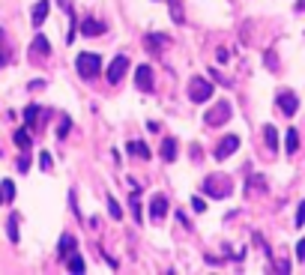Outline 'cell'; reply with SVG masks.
<instances>
[{
    "label": "cell",
    "instance_id": "9a60e30c",
    "mask_svg": "<svg viewBox=\"0 0 305 275\" xmlns=\"http://www.w3.org/2000/svg\"><path fill=\"white\" fill-rule=\"evenodd\" d=\"M0 192H3V204H12L15 201V182L12 179H3L0 182Z\"/></svg>",
    "mask_w": 305,
    "mask_h": 275
},
{
    "label": "cell",
    "instance_id": "8992f818",
    "mask_svg": "<svg viewBox=\"0 0 305 275\" xmlns=\"http://www.w3.org/2000/svg\"><path fill=\"white\" fill-rule=\"evenodd\" d=\"M275 102H278V111H281L284 117H293V114H296V108H299V99H296V93H290V90H281Z\"/></svg>",
    "mask_w": 305,
    "mask_h": 275
},
{
    "label": "cell",
    "instance_id": "8fae6325",
    "mask_svg": "<svg viewBox=\"0 0 305 275\" xmlns=\"http://www.w3.org/2000/svg\"><path fill=\"white\" fill-rule=\"evenodd\" d=\"M48 9H51L48 0H39V3L33 6V27H42V21L48 18Z\"/></svg>",
    "mask_w": 305,
    "mask_h": 275
},
{
    "label": "cell",
    "instance_id": "ac0fdd59",
    "mask_svg": "<svg viewBox=\"0 0 305 275\" xmlns=\"http://www.w3.org/2000/svg\"><path fill=\"white\" fill-rule=\"evenodd\" d=\"M168 9H170V18H173L177 24L186 21V15H183V3H180V0H168Z\"/></svg>",
    "mask_w": 305,
    "mask_h": 275
},
{
    "label": "cell",
    "instance_id": "603a6c76",
    "mask_svg": "<svg viewBox=\"0 0 305 275\" xmlns=\"http://www.w3.org/2000/svg\"><path fill=\"white\" fill-rule=\"evenodd\" d=\"M264 138H267V147L270 150H278V132H275V126H267L264 129Z\"/></svg>",
    "mask_w": 305,
    "mask_h": 275
},
{
    "label": "cell",
    "instance_id": "7a4b0ae2",
    "mask_svg": "<svg viewBox=\"0 0 305 275\" xmlns=\"http://www.w3.org/2000/svg\"><path fill=\"white\" fill-rule=\"evenodd\" d=\"M75 69H78V75L84 81H93V78H99V72H102V57L93 54V51H84V54H78Z\"/></svg>",
    "mask_w": 305,
    "mask_h": 275
},
{
    "label": "cell",
    "instance_id": "e575fe53",
    "mask_svg": "<svg viewBox=\"0 0 305 275\" xmlns=\"http://www.w3.org/2000/svg\"><path fill=\"white\" fill-rule=\"evenodd\" d=\"M296 9H299V12H302V9H305V0H296Z\"/></svg>",
    "mask_w": 305,
    "mask_h": 275
},
{
    "label": "cell",
    "instance_id": "277c9868",
    "mask_svg": "<svg viewBox=\"0 0 305 275\" xmlns=\"http://www.w3.org/2000/svg\"><path fill=\"white\" fill-rule=\"evenodd\" d=\"M212 99V81L206 78H192L189 81V102H209Z\"/></svg>",
    "mask_w": 305,
    "mask_h": 275
},
{
    "label": "cell",
    "instance_id": "4fadbf2b",
    "mask_svg": "<svg viewBox=\"0 0 305 275\" xmlns=\"http://www.w3.org/2000/svg\"><path fill=\"white\" fill-rule=\"evenodd\" d=\"M30 54L33 57H42V54H51V42L45 39V36H36L33 45H30Z\"/></svg>",
    "mask_w": 305,
    "mask_h": 275
},
{
    "label": "cell",
    "instance_id": "d6a6232c",
    "mask_svg": "<svg viewBox=\"0 0 305 275\" xmlns=\"http://www.w3.org/2000/svg\"><path fill=\"white\" fill-rule=\"evenodd\" d=\"M69 126H72V123H69V120H63V123H60V129H57V135H60V138H66Z\"/></svg>",
    "mask_w": 305,
    "mask_h": 275
},
{
    "label": "cell",
    "instance_id": "e0dca14e",
    "mask_svg": "<svg viewBox=\"0 0 305 275\" xmlns=\"http://www.w3.org/2000/svg\"><path fill=\"white\" fill-rule=\"evenodd\" d=\"M36 117H39V105H27V111H24V129H36Z\"/></svg>",
    "mask_w": 305,
    "mask_h": 275
},
{
    "label": "cell",
    "instance_id": "cb8c5ba5",
    "mask_svg": "<svg viewBox=\"0 0 305 275\" xmlns=\"http://www.w3.org/2000/svg\"><path fill=\"white\" fill-rule=\"evenodd\" d=\"M129 206H132V215H135V221H141V215H144V206H141V195H132L129 198Z\"/></svg>",
    "mask_w": 305,
    "mask_h": 275
},
{
    "label": "cell",
    "instance_id": "f1b7e54d",
    "mask_svg": "<svg viewBox=\"0 0 305 275\" xmlns=\"http://www.w3.org/2000/svg\"><path fill=\"white\" fill-rule=\"evenodd\" d=\"M51 165H54V162H51V156H48V153H42V156H39V168H42V171H51Z\"/></svg>",
    "mask_w": 305,
    "mask_h": 275
},
{
    "label": "cell",
    "instance_id": "d6986e66",
    "mask_svg": "<svg viewBox=\"0 0 305 275\" xmlns=\"http://www.w3.org/2000/svg\"><path fill=\"white\" fill-rule=\"evenodd\" d=\"M72 251H75V237H72V234H63V237H60V254L69 257Z\"/></svg>",
    "mask_w": 305,
    "mask_h": 275
},
{
    "label": "cell",
    "instance_id": "ba28073f",
    "mask_svg": "<svg viewBox=\"0 0 305 275\" xmlns=\"http://www.w3.org/2000/svg\"><path fill=\"white\" fill-rule=\"evenodd\" d=\"M234 150H239V138L237 135L222 138V144L215 147V159H219V162H225L228 156H234Z\"/></svg>",
    "mask_w": 305,
    "mask_h": 275
},
{
    "label": "cell",
    "instance_id": "83f0119b",
    "mask_svg": "<svg viewBox=\"0 0 305 275\" xmlns=\"http://www.w3.org/2000/svg\"><path fill=\"white\" fill-rule=\"evenodd\" d=\"M18 171L21 173L30 171V156H27V150H24V156H18Z\"/></svg>",
    "mask_w": 305,
    "mask_h": 275
},
{
    "label": "cell",
    "instance_id": "484cf974",
    "mask_svg": "<svg viewBox=\"0 0 305 275\" xmlns=\"http://www.w3.org/2000/svg\"><path fill=\"white\" fill-rule=\"evenodd\" d=\"M108 212H111V218H117V221L123 218V209H120V204H117L114 198H108Z\"/></svg>",
    "mask_w": 305,
    "mask_h": 275
},
{
    "label": "cell",
    "instance_id": "6da1fadb",
    "mask_svg": "<svg viewBox=\"0 0 305 275\" xmlns=\"http://www.w3.org/2000/svg\"><path fill=\"white\" fill-rule=\"evenodd\" d=\"M203 192H206L209 198H215V201H225V198H231L234 182H231V176H225V173H212V176L203 179Z\"/></svg>",
    "mask_w": 305,
    "mask_h": 275
},
{
    "label": "cell",
    "instance_id": "3957f363",
    "mask_svg": "<svg viewBox=\"0 0 305 275\" xmlns=\"http://www.w3.org/2000/svg\"><path fill=\"white\" fill-rule=\"evenodd\" d=\"M231 114H234V108L228 99H219V102L212 105L206 114H203V123L209 126V129H219V126H225L228 120H231Z\"/></svg>",
    "mask_w": 305,
    "mask_h": 275
},
{
    "label": "cell",
    "instance_id": "30bf717a",
    "mask_svg": "<svg viewBox=\"0 0 305 275\" xmlns=\"http://www.w3.org/2000/svg\"><path fill=\"white\" fill-rule=\"evenodd\" d=\"M159 156H162V162H173V159H177V141H173V138H165V141H162Z\"/></svg>",
    "mask_w": 305,
    "mask_h": 275
},
{
    "label": "cell",
    "instance_id": "4dcf8cb0",
    "mask_svg": "<svg viewBox=\"0 0 305 275\" xmlns=\"http://www.w3.org/2000/svg\"><path fill=\"white\" fill-rule=\"evenodd\" d=\"M192 206H195V212H203L206 209V201L203 198H192Z\"/></svg>",
    "mask_w": 305,
    "mask_h": 275
},
{
    "label": "cell",
    "instance_id": "44dd1931",
    "mask_svg": "<svg viewBox=\"0 0 305 275\" xmlns=\"http://www.w3.org/2000/svg\"><path fill=\"white\" fill-rule=\"evenodd\" d=\"M129 153H132V156H141V159H150V150H147L144 141H132V144H129Z\"/></svg>",
    "mask_w": 305,
    "mask_h": 275
},
{
    "label": "cell",
    "instance_id": "5bb4252c",
    "mask_svg": "<svg viewBox=\"0 0 305 275\" xmlns=\"http://www.w3.org/2000/svg\"><path fill=\"white\" fill-rule=\"evenodd\" d=\"M18 212H12L9 218H6V234H9V242H18Z\"/></svg>",
    "mask_w": 305,
    "mask_h": 275
},
{
    "label": "cell",
    "instance_id": "9c48e42d",
    "mask_svg": "<svg viewBox=\"0 0 305 275\" xmlns=\"http://www.w3.org/2000/svg\"><path fill=\"white\" fill-rule=\"evenodd\" d=\"M168 209H170V204L165 195H153V204H150V218L153 221H162L168 215Z\"/></svg>",
    "mask_w": 305,
    "mask_h": 275
},
{
    "label": "cell",
    "instance_id": "4316f807",
    "mask_svg": "<svg viewBox=\"0 0 305 275\" xmlns=\"http://www.w3.org/2000/svg\"><path fill=\"white\" fill-rule=\"evenodd\" d=\"M6 60H9V48H6V36L0 30V63H6Z\"/></svg>",
    "mask_w": 305,
    "mask_h": 275
},
{
    "label": "cell",
    "instance_id": "52a82bcc",
    "mask_svg": "<svg viewBox=\"0 0 305 275\" xmlns=\"http://www.w3.org/2000/svg\"><path fill=\"white\" fill-rule=\"evenodd\" d=\"M135 87L141 93H153V87H156V84H153V69L147 66V63L135 69Z\"/></svg>",
    "mask_w": 305,
    "mask_h": 275
},
{
    "label": "cell",
    "instance_id": "2e32d148",
    "mask_svg": "<svg viewBox=\"0 0 305 275\" xmlns=\"http://www.w3.org/2000/svg\"><path fill=\"white\" fill-rule=\"evenodd\" d=\"M12 141H15L21 150H30V147H33V141H30V132H27V129H18V132L12 135Z\"/></svg>",
    "mask_w": 305,
    "mask_h": 275
},
{
    "label": "cell",
    "instance_id": "7402d4cb",
    "mask_svg": "<svg viewBox=\"0 0 305 275\" xmlns=\"http://www.w3.org/2000/svg\"><path fill=\"white\" fill-rule=\"evenodd\" d=\"M147 45H150V48H153V51H159V48H165V45H168V36L150 33V36H147Z\"/></svg>",
    "mask_w": 305,
    "mask_h": 275
},
{
    "label": "cell",
    "instance_id": "d4e9b609",
    "mask_svg": "<svg viewBox=\"0 0 305 275\" xmlns=\"http://www.w3.org/2000/svg\"><path fill=\"white\" fill-rule=\"evenodd\" d=\"M69 272H72V275H81V272H87V269H84V260H81L78 254H72V257H69Z\"/></svg>",
    "mask_w": 305,
    "mask_h": 275
},
{
    "label": "cell",
    "instance_id": "1f68e13d",
    "mask_svg": "<svg viewBox=\"0 0 305 275\" xmlns=\"http://www.w3.org/2000/svg\"><path fill=\"white\" fill-rule=\"evenodd\" d=\"M296 257H299V260H305V240L296 242Z\"/></svg>",
    "mask_w": 305,
    "mask_h": 275
},
{
    "label": "cell",
    "instance_id": "ffe728a7",
    "mask_svg": "<svg viewBox=\"0 0 305 275\" xmlns=\"http://www.w3.org/2000/svg\"><path fill=\"white\" fill-rule=\"evenodd\" d=\"M284 147H287V153H290V156L299 150V135H296V129H287V141H284Z\"/></svg>",
    "mask_w": 305,
    "mask_h": 275
},
{
    "label": "cell",
    "instance_id": "d590c367",
    "mask_svg": "<svg viewBox=\"0 0 305 275\" xmlns=\"http://www.w3.org/2000/svg\"><path fill=\"white\" fill-rule=\"evenodd\" d=\"M0 204H3V192H0Z\"/></svg>",
    "mask_w": 305,
    "mask_h": 275
},
{
    "label": "cell",
    "instance_id": "f546056e",
    "mask_svg": "<svg viewBox=\"0 0 305 275\" xmlns=\"http://www.w3.org/2000/svg\"><path fill=\"white\" fill-rule=\"evenodd\" d=\"M293 224H296V227H302L305 224V201L299 204V209H296V221H293Z\"/></svg>",
    "mask_w": 305,
    "mask_h": 275
},
{
    "label": "cell",
    "instance_id": "7c38bea8",
    "mask_svg": "<svg viewBox=\"0 0 305 275\" xmlns=\"http://www.w3.org/2000/svg\"><path fill=\"white\" fill-rule=\"evenodd\" d=\"M81 33H84V36H102V33H105V24L96 21V18H87V21L81 24Z\"/></svg>",
    "mask_w": 305,
    "mask_h": 275
},
{
    "label": "cell",
    "instance_id": "5b68a950",
    "mask_svg": "<svg viewBox=\"0 0 305 275\" xmlns=\"http://www.w3.org/2000/svg\"><path fill=\"white\" fill-rule=\"evenodd\" d=\"M126 72H129V57H126V54H117V57L111 60V66H108V81H111V84H120V81L126 78Z\"/></svg>",
    "mask_w": 305,
    "mask_h": 275
},
{
    "label": "cell",
    "instance_id": "836d02e7",
    "mask_svg": "<svg viewBox=\"0 0 305 275\" xmlns=\"http://www.w3.org/2000/svg\"><path fill=\"white\" fill-rule=\"evenodd\" d=\"M267 66H270V69L278 66V63H275V54H272V51H267Z\"/></svg>",
    "mask_w": 305,
    "mask_h": 275
}]
</instances>
